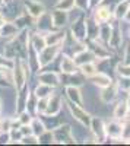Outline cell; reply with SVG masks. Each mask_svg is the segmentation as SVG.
<instances>
[{
  "label": "cell",
  "instance_id": "cell-1",
  "mask_svg": "<svg viewBox=\"0 0 130 146\" xmlns=\"http://www.w3.org/2000/svg\"><path fill=\"white\" fill-rule=\"evenodd\" d=\"M62 70L64 73H75L76 72V63L72 58L69 57H63L62 58Z\"/></svg>",
  "mask_w": 130,
  "mask_h": 146
},
{
  "label": "cell",
  "instance_id": "cell-2",
  "mask_svg": "<svg viewBox=\"0 0 130 146\" xmlns=\"http://www.w3.org/2000/svg\"><path fill=\"white\" fill-rule=\"evenodd\" d=\"M70 110H72V113L75 114V117H76L79 121H82L84 124H86L88 121H89V117H88V114L82 111V110H80L78 105H70Z\"/></svg>",
  "mask_w": 130,
  "mask_h": 146
},
{
  "label": "cell",
  "instance_id": "cell-3",
  "mask_svg": "<svg viewBox=\"0 0 130 146\" xmlns=\"http://www.w3.org/2000/svg\"><path fill=\"white\" fill-rule=\"evenodd\" d=\"M92 80L95 82L97 85H99V86H104V88H107V86H110V85H111V79H110L108 76L102 75V73H98V75L95 73Z\"/></svg>",
  "mask_w": 130,
  "mask_h": 146
},
{
  "label": "cell",
  "instance_id": "cell-4",
  "mask_svg": "<svg viewBox=\"0 0 130 146\" xmlns=\"http://www.w3.org/2000/svg\"><path fill=\"white\" fill-rule=\"evenodd\" d=\"M110 15L111 13H110V10L107 7H99L97 10V13H95V18H97L98 22H104V21H107L110 18Z\"/></svg>",
  "mask_w": 130,
  "mask_h": 146
},
{
  "label": "cell",
  "instance_id": "cell-5",
  "mask_svg": "<svg viewBox=\"0 0 130 146\" xmlns=\"http://www.w3.org/2000/svg\"><path fill=\"white\" fill-rule=\"evenodd\" d=\"M57 51H58V48H57V45H54V47H51V51H50V48H45L44 50V54H42V63H47V62H50V60H53V57L57 54Z\"/></svg>",
  "mask_w": 130,
  "mask_h": 146
},
{
  "label": "cell",
  "instance_id": "cell-6",
  "mask_svg": "<svg viewBox=\"0 0 130 146\" xmlns=\"http://www.w3.org/2000/svg\"><path fill=\"white\" fill-rule=\"evenodd\" d=\"M82 73H84L85 76H94L97 73V69L94 64L86 63V64H82Z\"/></svg>",
  "mask_w": 130,
  "mask_h": 146
},
{
  "label": "cell",
  "instance_id": "cell-7",
  "mask_svg": "<svg viewBox=\"0 0 130 146\" xmlns=\"http://www.w3.org/2000/svg\"><path fill=\"white\" fill-rule=\"evenodd\" d=\"M67 94H69L70 98H72L73 102L80 104V95H79V89L78 88H67Z\"/></svg>",
  "mask_w": 130,
  "mask_h": 146
},
{
  "label": "cell",
  "instance_id": "cell-8",
  "mask_svg": "<svg viewBox=\"0 0 130 146\" xmlns=\"http://www.w3.org/2000/svg\"><path fill=\"white\" fill-rule=\"evenodd\" d=\"M27 6H29L31 13H32L34 16H38V15H41V13H42V6H41V5H34V3H29V5H27Z\"/></svg>",
  "mask_w": 130,
  "mask_h": 146
},
{
  "label": "cell",
  "instance_id": "cell-9",
  "mask_svg": "<svg viewBox=\"0 0 130 146\" xmlns=\"http://www.w3.org/2000/svg\"><path fill=\"white\" fill-rule=\"evenodd\" d=\"M126 111H127L126 104H119V107H117V110H115V117H117V118L124 117V115H126Z\"/></svg>",
  "mask_w": 130,
  "mask_h": 146
},
{
  "label": "cell",
  "instance_id": "cell-10",
  "mask_svg": "<svg viewBox=\"0 0 130 146\" xmlns=\"http://www.w3.org/2000/svg\"><path fill=\"white\" fill-rule=\"evenodd\" d=\"M73 5H75V0H63V2L58 3V7H60V9H64V10H69Z\"/></svg>",
  "mask_w": 130,
  "mask_h": 146
},
{
  "label": "cell",
  "instance_id": "cell-11",
  "mask_svg": "<svg viewBox=\"0 0 130 146\" xmlns=\"http://www.w3.org/2000/svg\"><path fill=\"white\" fill-rule=\"evenodd\" d=\"M126 7H127V5H123V6H119V9H117V18H120V16H124V13H126Z\"/></svg>",
  "mask_w": 130,
  "mask_h": 146
},
{
  "label": "cell",
  "instance_id": "cell-12",
  "mask_svg": "<svg viewBox=\"0 0 130 146\" xmlns=\"http://www.w3.org/2000/svg\"><path fill=\"white\" fill-rule=\"evenodd\" d=\"M3 23H5V21H3V18H2V16H0V27H2Z\"/></svg>",
  "mask_w": 130,
  "mask_h": 146
},
{
  "label": "cell",
  "instance_id": "cell-13",
  "mask_svg": "<svg viewBox=\"0 0 130 146\" xmlns=\"http://www.w3.org/2000/svg\"><path fill=\"white\" fill-rule=\"evenodd\" d=\"M127 19L130 21V12H129V13H127Z\"/></svg>",
  "mask_w": 130,
  "mask_h": 146
}]
</instances>
